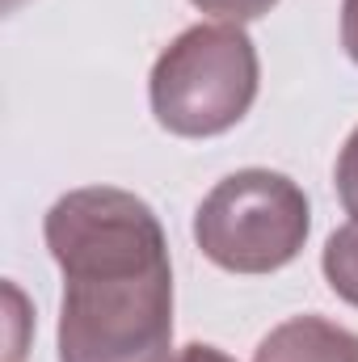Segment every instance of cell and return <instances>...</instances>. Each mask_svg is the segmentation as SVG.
I'll return each instance as SVG.
<instances>
[{
	"label": "cell",
	"mask_w": 358,
	"mask_h": 362,
	"mask_svg": "<svg viewBox=\"0 0 358 362\" xmlns=\"http://www.w3.org/2000/svg\"><path fill=\"white\" fill-rule=\"evenodd\" d=\"M325 278L333 286V295H342L346 303L358 308V219H350L346 228H337L325 245Z\"/></svg>",
	"instance_id": "cell-5"
},
{
	"label": "cell",
	"mask_w": 358,
	"mask_h": 362,
	"mask_svg": "<svg viewBox=\"0 0 358 362\" xmlns=\"http://www.w3.org/2000/svg\"><path fill=\"white\" fill-rule=\"evenodd\" d=\"M173 362H236V358H228V354H224V350H215V346L194 341V346H185Z\"/></svg>",
	"instance_id": "cell-9"
},
{
	"label": "cell",
	"mask_w": 358,
	"mask_h": 362,
	"mask_svg": "<svg viewBox=\"0 0 358 362\" xmlns=\"http://www.w3.org/2000/svg\"><path fill=\"white\" fill-rule=\"evenodd\" d=\"M258 81L262 64L253 38L232 21H215L190 25L165 47L152 68L148 97L156 122L169 135L207 139L232 131L249 114Z\"/></svg>",
	"instance_id": "cell-2"
},
{
	"label": "cell",
	"mask_w": 358,
	"mask_h": 362,
	"mask_svg": "<svg viewBox=\"0 0 358 362\" xmlns=\"http://www.w3.org/2000/svg\"><path fill=\"white\" fill-rule=\"evenodd\" d=\"M190 4L202 8V13H211V17H219V21L241 25V21H253V17L270 13L278 0H190Z\"/></svg>",
	"instance_id": "cell-7"
},
{
	"label": "cell",
	"mask_w": 358,
	"mask_h": 362,
	"mask_svg": "<svg viewBox=\"0 0 358 362\" xmlns=\"http://www.w3.org/2000/svg\"><path fill=\"white\" fill-rule=\"evenodd\" d=\"M47 249L64 270L59 362H173V266L152 206L85 185L47 211Z\"/></svg>",
	"instance_id": "cell-1"
},
{
	"label": "cell",
	"mask_w": 358,
	"mask_h": 362,
	"mask_svg": "<svg viewBox=\"0 0 358 362\" xmlns=\"http://www.w3.org/2000/svg\"><path fill=\"white\" fill-rule=\"evenodd\" d=\"M312 228L304 189L270 169L224 177L194 215V240L228 274H274L299 257Z\"/></svg>",
	"instance_id": "cell-3"
},
{
	"label": "cell",
	"mask_w": 358,
	"mask_h": 362,
	"mask_svg": "<svg viewBox=\"0 0 358 362\" xmlns=\"http://www.w3.org/2000/svg\"><path fill=\"white\" fill-rule=\"evenodd\" d=\"M342 47L358 64V0H342Z\"/></svg>",
	"instance_id": "cell-8"
},
{
	"label": "cell",
	"mask_w": 358,
	"mask_h": 362,
	"mask_svg": "<svg viewBox=\"0 0 358 362\" xmlns=\"http://www.w3.org/2000/svg\"><path fill=\"white\" fill-rule=\"evenodd\" d=\"M337 198L358 219V127H354V135L346 139L342 156H337Z\"/></svg>",
	"instance_id": "cell-6"
},
{
	"label": "cell",
	"mask_w": 358,
	"mask_h": 362,
	"mask_svg": "<svg viewBox=\"0 0 358 362\" xmlns=\"http://www.w3.org/2000/svg\"><path fill=\"white\" fill-rule=\"evenodd\" d=\"M253 362H358V333L325 316H291L262 337Z\"/></svg>",
	"instance_id": "cell-4"
}]
</instances>
